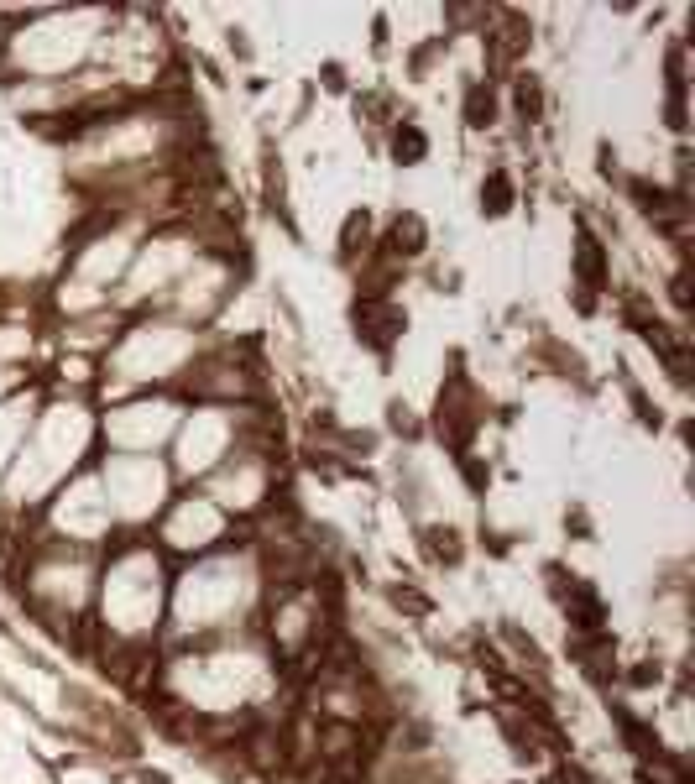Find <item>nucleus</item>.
Returning a JSON list of instances; mask_svg holds the SVG:
<instances>
[{
  "label": "nucleus",
  "instance_id": "f257e3e1",
  "mask_svg": "<svg viewBox=\"0 0 695 784\" xmlns=\"http://www.w3.org/2000/svg\"><path fill=\"white\" fill-rule=\"evenodd\" d=\"M403 325H408L403 309H392L387 298L382 304H366V298L356 304V335H361V345H372V351H382V356L392 351V340L403 335Z\"/></svg>",
  "mask_w": 695,
  "mask_h": 784
},
{
  "label": "nucleus",
  "instance_id": "f03ea898",
  "mask_svg": "<svg viewBox=\"0 0 695 784\" xmlns=\"http://www.w3.org/2000/svg\"><path fill=\"white\" fill-rule=\"evenodd\" d=\"M439 429H445L450 445L466 455V440H471V429H476V408H471V387L460 382V377L439 392Z\"/></svg>",
  "mask_w": 695,
  "mask_h": 784
},
{
  "label": "nucleus",
  "instance_id": "7ed1b4c3",
  "mask_svg": "<svg viewBox=\"0 0 695 784\" xmlns=\"http://www.w3.org/2000/svg\"><path fill=\"white\" fill-rule=\"evenodd\" d=\"M575 272H581V293L607 288V251L591 230H581V241H575Z\"/></svg>",
  "mask_w": 695,
  "mask_h": 784
},
{
  "label": "nucleus",
  "instance_id": "20e7f679",
  "mask_svg": "<svg viewBox=\"0 0 695 784\" xmlns=\"http://www.w3.org/2000/svg\"><path fill=\"white\" fill-rule=\"evenodd\" d=\"M486 37H492V74H502L507 63H518V58L528 53V27H523L518 16H507L502 27L486 32Z\"/></svg>",
  "mask_w": 695,
  "mask_h": 784
},
{
  "label": "nucleus",
  "instance_id": "39448f33",
  "mask_svg": "<svg viewBox=\"0 0 695 784\" xmlns=\"http://www.w3.org/2000/svg\"><path fill=\"white\" fill-rule=\"evenodd\" d=\"M560 602L570 607V617H575V628H581V633H601V628H607V607H601V596H596L591 586L575 581V586L560 596Z\"/></svg>",
  "mask_w": 695,
  "mask_h": 784
},
{
  "label": "nucleus",
  "instance_id": "423d86ee",
  "mask_svg": "<svg viewBox=\"0 0 695 784\" xmlns=\"http://www.w3.org/2000/svg\"><path fill=\"white\" fill-rule=\"evenodd\" d=\"M424 241H429L424 220L419 215H398V220H392V230H387V257L392 262H398V257H419Z\"/></svg>",
  "mask_w": 695,
  "mask_h": 784
},
{
  "label": "nucleus",
  "instance_id": "0eeeda50",
  "mask_svg": "<svg viewBox=\"0 0 695 784\" xmlns=\"http://www.w3.org/2000/svg\"><path fill=\"white\" fill-rule=\"evenodd\" d=\"M617 727L628 732V748L638 758H654V764H664V748H659V732L654 727H643L638 717H628V711H617Z\"/></svg>",
  "mask_w": 695,
  "mask_h": 784
},
{
  "label": "nucleus",
  "instance_id": "6e6552de",
  "mask_svg": "<svg viewBox=\"0 0 695 784\" xmlns=\"http://www.w3.org/2000/svg\"><path fill=\"white\" fill-rule=\"evenodd\" d=\"M424 152H429V136L413 126V121H403L398 131H392V157H398L403 168H413V163H424Z\"/></svg>",
  "mask_w": 695,
  "mask_h": 784
},
{
  "label": "nucleus",
  "instance_id": "1a4fd4ad",
  "mask_svg": "<svg viewBox=\"0 0 695 784\" xmlns=\"http://www.w3.org/2000/svg\"><path fill=\"white\" fill-rule=\"evenodd\" d=\"M419 544H424V555L429 560H439V565H460V539H455V528H424L419 534Z\"/></svg>",
  "mask_w": 695,
  "mask_h": 784
},
{
  "label": "nucleus",
  "instance_id": "9d476101",
  "mask_svg": "<svg viewBox=\"0 0 695 784\" xmlns=\"http://www.w3.org/2000/svg\"><path fill=\"white\" fill-rule=\"evenodd\" d=\"M372 246V215L356 210V215H345V230H340V257L345 262H356V251Z\"/></svg>",
  "mask_w": 695,
  "mask_h": 784
},
{
  "label": "nucleus",
  "instance_id": "9b49d317",
  "mask_svg": "<svg viewBox=\"0 0 695 784\" xmlns=\"http://www.w3.org/2000/svg\"><path fill=\"white\" fill-rule=\"evenodd\" d=\"M507 210H513V178H507V173H492V178L481 183V215L497 220V215H507Z\"/></svg>",
  "mask_w": 695,
  "mask_h": 784
},
{
  "label": "nucleus",
  "instance_id": "f8f14e48",
  "mask_svg": "<svg viewBox=\"0 0 695 784\" xmlns=\"http://www.w3.org/2000/svg\"><path fill=\"white\" fill-rule=\"evenodd\" d=\"M246 753H251V764H257V769H277V764L288 758V753H283V732H277V737H272V732H257V737L246 743Z\"/></svg>",
  "mask_w": 695,
  "mask_h": 784
},
{
  "label": "nucleus",
  "instance_id": "ddd939ff",
  "mask_svg": "<svg viewBox=\"0 0 695 784\" xmlns=\"http://www.w3.org/2000/svg\"><path fill=\"white\" fill-rule=\"evenodd\" d=\"M497 121V100H492V89L486 84H471V95H466V126H492Z\"/></svg>",
  "mask_w": 695,
  "mask_h": 784
},
{
  "label": "nucleus",
  "instance_id": "4468645a",
  "mask_svg": "<svg viewBox=\"0 0 695 784\" xmlns=\"http://www.w3.org/2000/svg\"><path fill=\"white\" fill-rule=\"evenodd\" d=\"M513 100H518V115H523V121H539V115H544V89H539V79L523 74L518 89H513Z\"/></svg>",
  "mask_w": 695,
  "mask_h": 784
},
{
  "label": "nucleus",
  "instance_id": "2eb2a0df",
  "mask_svg": "<svg viewBox=\"0 0 695 784\" xmlns=\"http://www.w3.org/2000/svg\"><path fill=\"white\" fill-rule=\"evenodd\" d=\"M387 602L398 607V612H413V617H429V612H434V602H429L424 591H413V586H392Z\"/></svg>",
  "mask_w": 695,
  "mask_h": 784
},
{
  "label": "nucleus",
  "instance_id": "dca6fc26",
  "mask_svg": "<svg viewBox=\"0 0 695 784\" xmlns=\"http://www.w3.org/2000/svg\"><path fill=\"white\" fill-rule=\"evenodd\" d=\"M460 476H466V487H471V492H486V481H492V471H486L476 455H460Z\"/></svg>",
  "mask_w": 695,
  "mask_h": 784
},
{
  "label": "nucleus",
  "instance_id": "f3484780",
  "mask_svg": "<svg viewBox=\"0 0 695 784\" xmlns=\"http://www.w3.org/2000/svg\"><path fill=\"white\" fill-rule=\"evenodd\" d=\"M669 293H675V304L690 314V272H675V278H669Z\"/></svg>",
  "mask_w": 695,
  "mask_h": 784
},
{
  "label": "nucleus",
  "instance_id": "a211bd4d",
  "mask_svg": "<svg viewBox=\"0 0 695 784\" xmlns=\"http://www.w3.org/2000/svg\"><path fill=\"white\" fill-rule=\"evenodd\" d=\"M565 523L575 528V539H591V518L581 513V507H570V513H565Z\"/></svg>",
  "mask_w": 695,
  "mask_h": 784
},
{
  "label": "nucleus",
  "instance_id": "6ab92c4d",
  "mask_svg": "<svg viewBox=\"0 0 695 784\" xmlns=\"http://www.w3.org/2000/svg\"><path fill=\"white\" fill-rule=\"evenodd\" d=\"M549 784H586V769H575V764H560L554 769V779Z\"/></svg>",
  "mask_w": 695,
  "mask_h": 784
},
{
  "label": "nucleus",
  "instance_id": "aec40b11",
  "mask_svg": "<svg viewBox=\"0 0 695 784\" xmlns=\"http://www.w3.org/2000/svg\"><path fill=\"white\" fill-rule=\"evenodd\" d=\"M633 685H659V664H638V670H628Z\"/></svg>",
  "mask_w": 695,
  "mask_h": 784
},
{
  "label": "nucleus",
  "instance_id": "412c9836",
  "mask_svg": "<svg viewBox=\"0 0 695 784\" xmlns=\"http://www.w3.org/2000/svg\"><path fill=\"white\" fill-rule=\"evenodd\" d=\"M392 429H398V434H419V424L403 413V403H392Z\"/></svg>",
  "mask_w": 695,
  "mask_h": 784
},
{
  "label": "nucleus",
  "instance_id": "4be33fe9",
  "mask_svg": "<svg viewBox=\"0 0 695 784\" xmlns=\"http://www.w3.org/2000/svg\"><path fill=\"white\" fill-rule=\"evenodd\" d=\"M142 784H168V774H157V769H147V774H142Z\"/></svg>",
  "mask_w": 695,
  "mask_h": 784
}]
</instances>
